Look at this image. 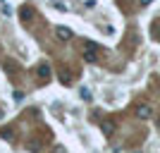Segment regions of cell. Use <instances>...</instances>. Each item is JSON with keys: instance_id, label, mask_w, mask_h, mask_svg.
Wrapping results in <instances>:
<instances>
[{"instance_id": "obj_1", "label": "cell", "mask_w": 160, "mask_h": 153, "mask_svg": "<svg viewBox=\"0 0 160 153\" xmlns=\"http://www.w3.org/2000/svg\"><path fill=\"white\" fill-rule=\"evenodd\" d=\"M86 50H84V58H86V62H96V58H98V48H96V43H91V41H86Z\"/></svg>"}, {"instance_id": "obj_2", "label": "cell", "mask_w": 160, "mask_h": 153, "mask_svg": "<svg viewBox=\"0 0 160 153\" xmlns=\"http://www.w3.org/2000/svg\"><path fill=\"white\" fill-rule=\"evenodd\" d=\"M100 129H103V132H105L108 136H112V134H115V122H110V120H103V122H100Z\"/></svg>"}, {"instance_id": "obj_3", "label": "cell", "mask_w": 160, "mask_h": 153, "mask_svg": "<svg viewBox=\"0 0 160 153\" xmlns=\"http://www.w3.org/2000/svg\"><path fill=\"white\" fill-rule=\"evenodd\" d=\"M136 115H139L141 120H148V117H151V108L148 105H139L136 108Z\"/></svg>"}, {"instance_id": "obj_4", "label": "cell", "mask_w": 160, "mask_h": 153, "mask_svg": "<svg viewBox=\"0 0 160 153\" xmlns=\"http://www.w3.org/2000/svg\"><path fill=\"white\" fill-rule=\"evenodd\" d=\"M38 77H41V79H48V77H50V67H48V65H41L38 67Z\"/></svg>"}, {"instance_id": "obj_5", "label": "cell", "mask_w": 160, "mask_h": 153, "mask_svg": "<svg viewBox=\"0 0 160 153\" xmlns=\"http://www.w3.org/2000/svg\"><path fill=\"white\" fill-rule=\"evenodd\" d=\"M58 36H60V38H69V36H72V31H69V29H65V27H58Z\"/></svg>"}, {"instance_id": "obj_6", "label": "cell", "mask_w": 160, "mask_h": 153, "mask_svg": "<svg viewBox=\"0 0 160 153\" xmlns=\"http://www.w3.org/2000/svg\"><path fill=\"white\" fill-rule=\"evenodd\" d=\"M84 100H91V93H88V89H81V93H79Z\"/></svg>"}, {"instance_id": "obj_7", "label": "cell", "mask_w": 160, "mask_h": 153, "mask_svg": "<svg viewBox=\"0 0 160 153\" xmlns=\"http://www.w3.org/2000/svg\"><path fill=\"white\" fill-rule=\"evenodd\" d=\"M141 5H151V0H141Z\"/></svg>"}]
</instances>
